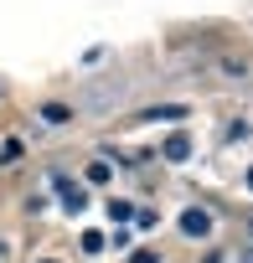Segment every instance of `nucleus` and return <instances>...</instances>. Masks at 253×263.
<instances>
[{
  "instance_id": "7ed1b4c3",
  "label": "nucleus",
  "mask_w": 253,
  "mask_h": 263,
  "mask_svg": "<svg viewBox=\"0 0 253 263\" xmlns=\"http://www.w3.org/2000/svg\"><path fill=\"white\" fill-rule=\"evenodd\" d=\"M140 119H186V103H160V108H145Z\"/></svg>"
},
{
  "instance_id": "1a4fd4ad",
  "label": "nucleus",
  "mask_w": 253,
  "mask_h": 263,
  "mask_svg": "<svg viewBox=\"0 0 253 263\" xmlns=\"http://www.w3.org/2000/svg\"><path fill=\"white\" fill-rule=\"evenodd\" d=\"M248 186H253V171H248Z\"/></svg>"
},
{
  "instance_id": "f257e3e1",
  "label": "nucleus",
  "mask_w": 253,
  "mask_h": 263,
  "mask_svg": "<svg viewBox=\"0 0 253 263\" xmlns=\"http://www.w3.org/2000/svg\"><path fill=\"white\" fill-rule=\"evenodd\" d=\"M181 232H186V237H207V232H212V212H202V206L181 212Z\"/></svg>"
},
{
  "instance_id": "39448f33",
  "label": "nucleus",
  "mask_w": 253,
  "mask_h": 263,
  "mask_svg": "<svg viewBox=\"0 0 253 263\" xmlns=\"http://www.w3.org/2000/svg\"><path fill=\"white\" fill-rule=\"evenodd\" d=\"M109 176H114V165H109V160H93V165H88V181H93V186H103Z\"/></svg>"
},
{
  "instance_id": "0eeeda50",
  "label": "nucleus",
  "mask_w": 253,
  "mask_h": 263,
  "mask_svg": "<svg viewBox=\"0 0 253 263\" xmlns=\"http://www.w3.org/2000/svg\"><path fill=\"white\" fill-rule=\"evenodd\" d=\"M83 253H103V232H83Z\"/></svg>"
},
{
  "instance_id": "6e6552de",
  "label": "nucleus",
  "mask_w": 253,
  "mask_h": 263,
  "mask_svg": "<svg viewBox=\"0 0 253 263\" xmlns=\"http://www.w3.org/2000/svg\"><path fill=\"white\" fill-rule=\"evenodd\" d=\"M37 263H57V258H37Z\"/></svg>"
},
{
  "instance_id": "423d86ee",
  "label": "nucleus",
  "mask_w": 253,
  "mask_h": 263,
  "mask_svg": "<svg viewBox=\"0 0 253 263\" xmlns=\"http://www.w3.org/2000/svg\"><path fill=\"white\" fill-rule=\"evenodd\" d=\"M109 217H114V222H130L135 206H130V201H109Z\"/></svg>"
},
{
  "instance_id": "f03ea898",
  "label": "nucleus",
  "mask_w": 253,
  "mask_h": 263,
  "mask_svg": "<svg viewBox=\"0 0 253 263\" xmlns=\"http://www.w3.org/2000/svg\"><path fill=\"white\" fill-rule=\"evenodd\" d=\"M52 186H57V196H62V201H67V212H83V206H88V196H83V191H78V186H73V181H67V176H57V181H52Z\"/></svg>"
},
{
  "instance_id": "20e7f679",
  "label": "nucleus",
  "mask_w": 253,
  "mask_h": 263,
  "mask_svg": "<svg viewBox=\"0 0 253 263\" xmlns=\"http://www.w3.org/2000/svg\"><path fill=\"white\" fill-rule=\"evenodd\" d=\"M186 155H191V140H186V135H176V140L166 145V160H186Z\"/></svg>"
},
{
  "instance_id": "9d476101",
  "label": "nucleus",
  "mask_w": 253,
  "mask_h": 263,
  "mask_svg": "<svg viewBox=\"0 0 253 263\" xmlns=\"http://www.w3.org/2000/svg\"><path fill=\"white\" fill-rule=\"evenodd\" d=\"M243 263H253V253H248V258H243Z\"/></svg>"
}]
</instances>
